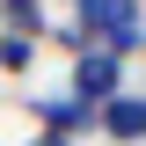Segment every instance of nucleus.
<instances>
[{
  "label": "nucleus",
  "mask_w": 146,
  "mask_h": 146,
  "mask_svg": "<svg viewBox=\"0 0 146 146\" xmlns=\"http://www.w3.org/2000/svg\"><path fill=\"white\" fill-rule=\"evenodd\" d=\"M66 29H73V58H80V51H102V58L124 66L131 51H146V15H139V0H73Z\"/></svg>",
  "instance_id": "nucleus-1"
},
{
  "label": "nucleus",
  "mask_w": 146,
  "mask_h": 146,
  "mask_svg": "<svg viewBox=\"0 0 146 146\" xmlns=\"http://www.w3.org/2000/svg\"><path fill=\"white\" fill-rule=\"evenodd\" d=\"M66 95L80 110H102L110 95H124V66H117V58H102V51H80L66 66Z\"/></svg>",
  "instance_id": "nucleus-2"
},
{
  "label": "nucleus",
  "mask_w": 146,
  "mask_h": 146,
  "mask_svg": "<svg viewBox=\"0 0 146 146\" xmlns=\"http://www.w3.org/2000/svg\"><path fill=\"white\" fill-rule=\"evenodd\" d=\"M29 117H36V131H51V139H80V131H95V110H80L73 95H29Z\"/></svg>",
  "instance_id": "nucleus-3"
},
{
  "label": "nucleus",
  "mask_w": 146,
  "mask_h": 146,
  "mask_svg": "<svg viewBox=\"0 0 146 146\" xmlns=\"http://www.w3.org/2000/svg\"><path fill=\"white\" fill-rule=\"evenodd\" d=\"M95 131H102L110 146H139V139H146V95H131V88L110 95V102L95 110Z\"/></svg>",
  "instance_id": "nucleus-4"
},
{
  "label": "nucleus",
  "mask_w": 146,
  "mask_h": 146,
  "mask_svg": "<svg viewBox=\"0 0 146 146\" xmlns=\"http://www.w3.org/2000/svg\"><path fill=\"white\" fill-rule=\"evenodd\" d=\"M0 29L44 44V36H51V15H44V0H0Z\"/></svg>",
  "instance_id": "nucleus-5"
},
{
  "label": "nucleus",
  "mask_w": 146,
  "mask_h": 146,
  "mask_svg": "<svg viewBox=\"0 0 146 146\" xmlns=\"http://www.w3.org/2000/svg\"><path fill=\"white\" fill-rule=\"evenodd\" d=\"M36 66V44H29V36H7V29H0V73H29Z\"/></svg>",
  "instance_id": "nucleus-6"
},
{
  "label": "nucleus",
  "mask_w": 146,
  "mask_h": 146,
  "mask_svg": "<svg viewBox=\"0 0 146 146\" xmlns=\"http://www.w3.org/2000/svg\"><path fill=\"white\" fill-rule=\"evenodd\" d=\"M29 146H66V139H51V131H36V139H29Z\"/></svg>",
  "instance_id": "nucleus-7"
},
{
  "label": "nucleus",
  "mask_w": 146,
  "mask_h": 146,
  "mask_svg": "<svg viewBox=\"0 0 146 146\" xmlns=\"http://www.w3.org/2000/svg\"><path fill=\"white\" fill-rule=\"evenodd\" d=\"M139 7H146V0H139Z\"/></svg>",
  "instance_id": "nucleus-8"
}]
</instances>
